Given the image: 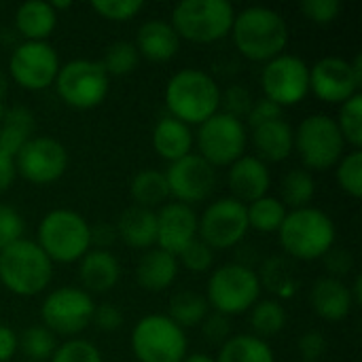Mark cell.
Returning a JSON list of instances; mask_svg holds the SVG:
<instances>
[{
    "mask_svg": "<svg viewBox=\"0 0 362 362\" xmlns=\"http://www.w3.org/2000/svg\"><path fill=\"white\" fill-rule=\"evenodd\" d=\"M229 34L235 49L250 62L267 64L288 45V23L269 6H248L235 13Z\"/></svg>",
    "mask_w": 362,
    "mask_h": 362,
    "instance_id": "1",
    "label": "cell"
},
{
    "mask_svg": "<svg viewBox=\"0 0 362 362\" xmlns=\"http://www.w3.org/2000/svg\"><path fill=\"white\" fill-rule=\"evenodd\" d=\"M132 352L138 362H182L189 354V339L165 314H148L132 331Z\"/></svg>",
    "mask_w": 362,
    "mask_h": 362,
    "instance_id": "8",
    "label": "cell"
},
{
    "mask_svg": "<svg viewBox=\"0 0 362 362\" xmlns=\"http://www.w3.org/2000/svg\"><path fill=\"white\" fill-rule=\"evenodd\" d=\"M121 265L110 250L91 248L78 261V280L81 288L89 295H102L112 291L119 284Z\"/></svg>",
    "mask_w": 362,
    "mask_h": 362,
    "instance_id": "21",
    "label": "cell"
},
{
    "mask_svg": "<svg viewBox=\"0 0 362 362\" xmlns=\"http://www.w3.org/2000/svg\"><path fill=\"white\" fill-rule=\"evenodd\" d=\"M151 140H153L155 153L161 159H165L168 163H174V161L191 155L193 144H195L193 129L187 123H182V121L170 117V115L161 117L155 123Z\"/></svg>",
    "mask_w": 362,
    "mask_h": 362,
    "instance_id": "26",
    "label": "cell"
},
{
    "mask_svg": "<svg viewBox=\"0 0 362 362\" xmlns=\"http://www.w3.org/2000/svg\"><path fill=\"white\" fill-rule=\"evenodd\" d=\"M51 6H53V11L57 13V11H66V8H70V6H72V2H70V0H53V2H51Z\"/></svg>",
    "mask_w": 362,
    "mask_h": 362,
    "instance_id": "59",
    "label": "cell"
},
{
    "mask_svg": "<svg viewBox=\"0 0 362 362\" xmlns=\"http://www.w3.org/2000/svg\"><path fill=\"white\" fill-rule=\"evenodd\" d=\"M227 185L231 189V197L242 202L244 206L265 197L272 187V174L265 161L257 155H242L227 170Z\"/></svg>",
    "mask_w": 362,
    "mask_h": 362,
    "instance_id": "20",
    "label": "cell"
},
{
    "mask_svg": "<svg viewBox=\"0 0 362 362\" xmlns=\"http://www.w3.org/2000/svg\"><path fill=\"white\" fill-rule=\"evenodd\" d=\"M53 278V263L34 240H19L0 250V284L17 297L45 293Z\"/></svg>",
    "mask_w": 362,
    "mask_h": 362,
    "instance_id": "4",
    "label": "cell"
},
{
    "mask_svg": "<svg viewBox=\"0 0 362 362\" xmlns=\"http://www.w3.org/2000/svg\"><path fill=\"white\" fill-rule=\"evenodd\" d=\"M182 362H216V358H212L204 352H197V354H187V358Z\"/></svg>",
    "mask_w": 362,
    "mask_h": 362,
    "instance_id": "57",
    "label": "cell"
},
{
    "mask_svg": "<svg viewBox=\"0 0 362 362\" xmlns=\"http://www.w3.org/2000/svg\"><path fill=\"white\" fill-rule=\"evenodd\" d=\"M310 305L327 322H341L354 310L350 286L344 280L329 276H322L314 282L310 291Z\"/></svg>",
    "mask_w": 362,
    "mask_h": 362,
    "instance_id": "22",
    "label": "cell"
},
{
    "mask_svg": "<svg viewBox=\"0 0 362 362\" xmlns=\"http://www.w3.org/2000/svg\"><path fill=\"white\" fill-rule=\"evenodd\" d=\"M252 102H255V98H252L250 91L244 89L242 85H231V87H227L225 91H221V106H223L221 112L231 115V117H235V119H240V121L246 119V115H248Z\"/></svg>",
    "mask_w": 362,
    "mask_h": 362,
    "instance_id": "45",
    "label": "cell"
},
{
    "mask_svg": "<svg viewBox=\"0 0 362 362\" xmlns=\"http://www.w3.org/2000/svg\"><path fill=\"white\" fill-rule=\"evenodd\" d=\"M216 362H276L272 346L257 335H231L218 350Z\"/></svg>",
    "mask_w": 362,
    "mask_h": 362,
    "instance_id": "32",
    "label": "cell"
},
{
    "mask_svg": "<svg viewBox=\"0 0 362 362\" xmlns=\"http://www.w3.org/2000/svg\"><path fill=\"white\" fill-rule=\"evenodd\" d=\"M197 212L193 206L168 202L157 210V248L178 257L197 238Z\"/></svg>",
    "mask_w": 362,
    "mask_h": 362,
    "instance_id": "19",
    "label": "cell"
},
{
    "mask_svg": "<svg viewBox=\"0 0 362 362\" xmlns=\"http://www.w3.org/2000/svg\"><path fill=\"white\" fill-rule=\"evenodd\" d=\"M202 327V333L204 337L210 341V344H218L223 346L229 337H231V325H229V318L223 316V314H208L206 320L199 325Z\"/></svg>",
    "mask_w": 362,
    "mask_h": 362,
    "instance_id": "50",
    "label": "cell"
},
{
    "mask_svg": "<svg viewBox=\"0 0 362 362\" xmlns=\"http://www.w3.org/2000/svg\"><path fill=\"white\" fill-rule=\"evenodd\" d=\"M301 11L310 21L318 25H329L339 17L341 2L339 0H303Z\"/></svg>",
    "mask_w": 362,
    "mask_h": 362,
    "instance_id": "46",
    "label": "cell"
},
{
    "mask_svg": "<svg viewBox=\"0 0 362 362\" xmlns=\"http://www.w3.org/2000/svg\"><path fill=\"white\" fill-rule=\"evenodd\" d=\"M49 362H104L102 352L87 339H68L57 346Z\"/></svg>",
    "mask_w": 362,
    "mask_h": 362,
    "instance_id": "42",
    "label": "cell"
},
{
    "mask_svg": "<svg viewBox=\"0 0 362 362\" xmlns=\"http://www.w3.org/2000/svg\"><path fill=\"white\" fill-rule=\"evenodd\" d=\"M15 170L32 185L57 182L68 170V151L51 136H32L15 155Z\"/></svg>",
    "mask_w": 362,
    "mask_h": 362,
    "instance_id": "15",
    "label": "cell"
},
{
    "mask_svg": "<svg viewBox=\"0 0 362 362\" xmlns=\"http://www.w3.org/2000/svg\"><path fill=\"white\" fill-rule=\"evenodd\" d=\"M19 350L30 358L28 362H47L57 350V337L42 325L28 327L21 335H17Z\"/></svg>",
    "mask_w": 362,
    "mask_h": 362,
    "instance_id": "37",
    "label": "cell"
},
{
    "mask_svg": "<svg viewBox=\"0 0 362 362\" xmlns=\"http://www.w3.org/2000/svg\"><path fill=\"white\" fill-rule=\"evenodd\" d=\"M208 314H210V305L204 295L195 291H180L170 299V308L165 316L185 331L191 327H199Z\"/></svg>",
    "mask_w": 362,
    "mask_h": 362,
    "instance_id": "33",
    "label": "cell"
},
{
    "mask_svg": "<svg viewBox=\"0 0 362 362\" xmlns=\"http://www.w3.org/2000/svg\"><path fill=\"white\" fill-rule=\"evenodd\" d=\"M53 85L66 106L76 110H91L106 100L110 91V76L104 72L100 62L70 59L59 66Z\"/></svg>",
    "mask_w": 362,
    "mask_h": 362,
    "instance_id": "11",
    "label": "cell"
},
{
    "mask_svg": "<svg viewBox=\"0 0 362 362\" xmlns=\"http://www.w3.org/2000/svg\"><path fill=\"white\" fill-rule=\"evenodd\" d=\"M350 66H352V72H354V78L358 81V85H362V55L358 53L352 62H350Z\"/></svg>",
    "mask_w": 362,
    "mask_h": 362,
    "instance_id": "56",
    "label": "cell"
},
{
    "mask_svg": "<svg viewBox=\"0 0 362 362\" xmlns=\"http://www.w3.org/2000/svg\"><path fill=\"white\" fill-rule=\"evenodd\" d=\"M320 261L325 263V269H327V276L329 278L344 280L354 269V257L346 248H335L333 246Z\"/></svg>",
    "mask_w": 362,
    "mask_h": 362,
    "instance_id": "47",
    "label": "cell"
},
{
    "mask_svg": "<svg viewBox=\"0 0 362 362\" xmlns=\"http://www.w3.org/2000/svg\"><path fill=\"white\" fill-rule=\"evenodd\" d=\"M168 115L191 125H202L221 110V87L204 70L185 68L170 76L165 85Z\"/></svg>",
    "mask_w": 362,
    "mask_h": 362,
    "instance_id": "2",
    "label": "cell"
},
{
    "mask_svg": "<svg viewBox=\"0 0 362 362\" xmlns=\"http://www.w3.org/2000/svg\"><path fill=\"white\" fill-rule=\"evenodd\" d=\"M19 350V344H17V333L4 325H0V362H8L15 352Z\"/></svg>",
    "mask_w": 362,
    "mask_h": 362,
    "instance_id": "53",
    "label": "cell"
},
{
    "mask_svg": "<svg viewBox=\"0 0 362 362\" xmlns=\"http://www.w3.org/2000/svg\"><path fill=\"white\" fill-rule=\"evenodd\" d=\"M278 238L288 259L318 261L335 246L337 229L325 210L308 206L286 212V218L278 229Z\"/></svg>",
    "mask_w": 362,
    "mask_h": 362,
    "instance_id": "3",
    "label": "cell"
},
{
    "mask_svg": "<svg viewBox=\"0 0 362 362\" xmlns=\"http://www.w3.org/2000/svg\"><path fill=\"white\" fill-rule=\"evenodd\" d=\"M129 195L134 199V206L146 208V210H157L163 204L170 202V189L165 180V172L146 168L140 170L129 185Z\"/></svg>",
    "mask_w": 362,
    "mask_h": 362,
    "instance_id": "30",
    "label": "cell"
},
{
    "mask_svg": "<svg viewBox=\"0 0 362 362\" xmlns=\"http://www.w3.org/2000/svg\"><path fill=\"white\" fill-rule=\"evenodd\" d=\"M93 308L91 295L83 288L59 286L51 291L40 305L42 327L55 337H74L91 325Z\"/></svg>",
    "mask_w": 362,
    "mask_h": 362,
    "instance_id": "12",
    "label": "cell"
},
{
    "mask_svg": "<svg viewBox=\"0 0 362 362\" xmlns=\"http://www.w3.org/2000/svg\"><path fill=\"white\" fill-rule=\"evenodd\" d=\"M286 206L272 195H265L252 204L246 206V216H248V227L261 233H278L286 218Z\"/></svg>",
    "mask_w": 362,
    "mask_h": 362,
    "instance_id": "35",
    "label": "cell"
},
{
    "mask_svg": "<svg viewBox=\"0 0 362 362\" xmlns=\"http://www.w3.org/2000/svg\"><path fill=\"white\" fill-rule=\"evenodd\" d=\"M6 91H8V78H6V74L0 70V104H4Z\"/></svg>",
    "mask_w": 362,
    "mask_h": 362,
    "instance_id": "58",
    "label": "cell"
},
{
    "mask_svg": "<svg viewBox=\"0 0 362 362\" xmlns=\"http://www.w3.org/2000/svg\"><path fill=\"white\" fill-rule=\"evenodd\" d=\"M115 229L117 238L129 248L151 250L157 246V210L129 206L119 214Z\"/></svg>",
    "mask_w": 362,
    "mask_h": 362,
    "instance_id": "24",
    "label": "cell"
},
{
    "mask_svg": "<svg viewBox=\"0 0 362 362\" xmlns=\"http://www.w3.org/2000/svg\"><path fill=\"white\" fill-rule=\"evenodd\" d=\"M193 136H195L197 155L206 159L214 170L229 168L233 161L246 155L248 129L244 121L225 115L221 110L210 119H206L202 125H197V132Z\"/></svg>",
    "mask_w": 362,
    "mask_h": 362,
    "instance_id": "10",
    "label": "cell"
},
{
    "mask_svg": "<svg viewBox=\"0 0 362 362\" xmlns=\"http://www.w3.org/2000/svg\"><path fill=\"white\" fill-rule=\"evenodd\" d=\"M178 269V259L155 246L140 257L136 265V282L146 293H161L176 282Z\"/></svg>",
    "mask_w": 362,
    "mask_h": 362,
    "instance_id": "25",
    "label": "cell"
},
{
    "mask_svg": "<svg viewBox=\"0 0 362 362\" xmlns=\"http://www.w3.org/2000/svg\"><path fill=\"white\" fill-rule=\"evenodd\" d=\"M350 297H352V303H354V308H358L362 303V278L361 276H356L354 278V282H352V286H350Z\"/></svg>",
    "mask_w": 362,
    "mask_h": 362,
    "instance_id": "55",
    "label": "cell"
},
{
    "mask_svg": "<svg viewBox=\"0 0 362 362\" xmlns=\"http://www.w3.org/2000/svg\"><path fill=\"white\" fill-rule=\"evenodd\" d=\"M335 178L339 189L352 199H361L362 195V151L346 153L335 165Z\"/></svg>",
    "mask_w": 362,
    "mask_h": 362,
    "instance_id": "40",
    "label": "cell"
},
{
    "mask_svg": "<svg viewBox=\"0 0 362 362\" xmlns=\"http://www.w3.org/2000/svg\"><path fill=\"white\" fill-rule=\"evenodd\" d=\"M235 13L227 0H182L174 6L170 23L180 40L210 45L231 32Z\"/></svg>",
    "mask_w": 362,
    "mask_h": 362,
    "instance_id": "6",
    "label": "cell"
},
{
    "mask_svg": "<svg viewBox=\"0 0 362 362\" xmlns=\"http://www.w3.org/2000/svg\"><path fill=\"white\" fill-rule=\"evenodd\" d=\"M57 51L49 42H30L23 40L13 53L8 62L11 78L28 91H42L55 83L59 72Z\"/></svg>",
    "mask_w": 362,
    "mask_h": 362,
    "instance_id": "16",
    "label": "cell"
},
{
    "mask_svg": "<svg viewBox=\"0 0 362 362\" xmlns=\"http://www.w3.org/2000/svg\"><path fill=\"white\" fill-rule=\"evenodd\" d=\"M206 301L210 310L227 318L250 312L257 301H261L259 274L244 263H227L212 272L208 280Z\"/></svg>",
    "mask_w": 362,
    "mask_h": 362,
    "instance_id": "7",
    "label": "cell"
},
{
    "mask_svg": "<svg viewBox=\"0 0 362 362\" xmlns=\"http://www.w3.org/2000/svg\"><path fill=\"white\" fill-rule=\"evenodd\" d=\"M310 91L322 102L344 104L352 95L361 93V85L354 78L352 66L344 57H322L310 68Z\"/></svg>",
    "mask_w": 362,
    "mask_h": 362,
    "instance_id": "18",
    "label": "cell"
},
{
    "mask_svg": "<svg viewBox=\"0 0 362 362\" xmlns=\"http://www.w3.org/2000/svg\"><path fill=\"white\" fill-rule=\"evenodd\" d=\"M282 108L278 104H274L272 100L267 98H261V100H255L248 115H246V121L250 125V129L259 127V125H265L269 121H276V119H282Z\"/></svg>",
    "mask_w": 362,
    "mask_h": 362,
    "instance_id": "49",
    "label": "cell"
},
{
    "mask_svg": "<svg viewBox=\"0 0 362 362\" xmlns=\"http://www.w3.org/2000/svg\"><path fill=\"white\" fill-rule=\"evenodd\" d=\"M250 136H252V144L259 153L257 157L265 163L267 161H272V163L286 161L295 151V129L284 117L255 127L250 132Z\"/></svg>",
    "mask_w": 362,
    "mask_h": 362,
    "instance_id": "27",
    "label": "cell"
},
{
    "mask_svg": "<svg viewBox=\"0 0 362 362\" xmlns=\"http://www.w3.org/2000/svg\"><path fill=\"white\" fill-rule=\"evenodd\" d=\"M316 195V180L312 176V172H308L305 168L299 170H291L280 185V202L291 208V210H299V208H308L312 204Z\"/></svg>",
    "mask_w": 362,
    "mask_h": 362,
    "instance_id": "34",
    "label": "cell"
},
{
    "mask_svg": "<svg viewBox=\"0 0 362 362\" xmlns=\"http://www.w3.org/2000/svg\"><path fill=\"white\" fill-rule=\"evenodd\" d=\"M344 142L352 146V151H361L362 146V93L352 95L339 106V115L335 119Z\"/></svg>",
    "mask_w": 362,
    "mask_h": 362,
    "instance_id": "39",
    "label": "cell"
},
{
    "mask_svg": "<svg viewBox=\"0 0 362 362\" xmlns=\"http://www.w3.org/2000/svg\"><path fill=\"white\" fill-rule=\"evenodd\" d=\"M134 45H136L140 57H146L148 62L163 64V62H170L176 57V53L180 49V38L170 21L151 19L138 28Z\"/></svg>",
    "mask_w": 362,
    "mask_h": 362,
    "instance_id": "23",
    "label": "cell"
},
{
    "mask_svg": "<svg viewBox=\"0 0 362 362\" xmlns=\"http://www.w3.org/2000/svg\"><path fill=\"white\" fill-rule=\"evenodd\" d=\"M23 216L8 204H0V250L23 240Z\"/></svg>",
    "mask_w": 362,
    "mask_h": 362,
    "instance_id": "44",
    "label": "cell"
},
{
    "mask_svg": "<svg viewBox=\"0 0 362 362\" xmlns=\"http://www.w3.org/2000/svg\"><path fill=\"white\" fill-rule=\"evenodd\" d=\"M261 288H267L280 299H291L299 291L297 269L288 257H272L263 263L259 274Z\"/></svg>",
    "mask_w": 362,
    "mask_h": 362,
    "instance_id": "31",
    "label": "cell"
},
{
    "mask_svg": "<svg viewBox=\"0 0 362 362\" xmlns=\"http://www.w3.org/2000/svg\"><path fill=\"white\" fill-rule=\"evenodd\" d=\"M34 136V115L25 106L6 108L0 121V153L15 159L23 144Z\"/></svg>",
    "mask_w": 362,
    "mask_h": 362,
    "instance_id": "29",
    "label": "cell"
},
{
    "mask_svg": "<svg viewBox=\"0 0 362 362\" xmlns=\"http://www.w3.org/2000/svg\"><path fill=\"white\" fill-rule=\"evenodd\" d=\"M327 352V339L320 331H308L299 337V354L303 362H318Z\"/></svg>",
    "mask_w": 362,
    "mask_h": 362,
    "instance_id": "51",
    "label": "cell"
},
{
    "mask_svg": "<svg viewBox=\"0 0 362 362\" xmlns=\"http://www.w3.org/2000/svg\"><path fill=\"white\" fill-rule=\"evenodd\" d=\"M104 72L108 76H125L132 74L140 64V53L134 42L129 40H117L106 47L104 57L100 59Z\"/></svg>",
    "mask_w": 362,
    "mask_h": 362,
    "instance_id": "38",
    "label": "cell"
},
{
    "mask_svg": "<svg viewBox=\"0 0 362 362\" xmlns=\"http://www.w3.org/2000/svg\"><path fill=\"white\" fill-rule=\"evenodd\" d=\"M91 8L108 21L123 23V21H132L144 8V2L142 0H93Z\"/></svg>",
    "mask_w": 362,
    "mask_h": 362,
    "instance_id": "41",
    "label": "cell"
},
{
    "mask_svg": "<svg viewBox=\"0 0 362 362\" xmlns=\"http://www.w3.org/2000/svg\"><path fill=\"white\" fill-rule=\"evenodd\" d=\"M91 325L102 331V333H115L123 327V314L117 305L112 303H102L93 308Z\"/></svg>",
    "mask_w": 362,
    "mask_h": 362,
    "instance_id": "48",
    "label": "cell"
},
{
    "mask_svg": "<svg viewBox=\"0 0 362 362\" xmlns=\"http://www.w3.org/2000/svg\"><path fill=\"white\" fill-rule=\"evenodd\" d=\"M165 180L172 202L193 206L206 202L214 193L216 170L197 153H191L168 165Z\"/></svg>",
    "mask_w": 362,
    "mask_h": 362,
    "instance_id": "17",
    "label": "cell"
},
{
    "mask_svg": "<svg viewBox=\"0 0 362 362\" xmlns=\"http://www.w3.org/2000/svg\"><path fill=\"white\" fill-rule=\"evenodd\" d=\"M286 322H288V314L280 301H274V299L257 301L250 310V327L255 331L252 335H257L265 341H267V337L282 333Z\"/></svg>",
    "mask_w": 362,
    "mask_h": 362,
    "instance_id": "36",
    "label": "cell"
},
{
    "mask_svg": "<svg viewBox=\"0 0 362 362\" xmlns=\"http://www.w3.org/2000/svg\"><path fill=\"white\" fill-rule=\"evenodd\" d=\"M176 259L178 265H182L185 269L193 274H206L214 265V250L208 244H204L199 238H195Z\"/></svg>",
    "mask_w": 362,
    "mask_h": 362,
    "instance_id": "43",
    "label": "cell"
},
{
    "mask_svg": "<svg viewBox=\"0 0 362 362\" xmlns=\"http://www.w3.org/2000/svg\"><path fill=\"white\" fill-rule=\"evenodd\" d=\"M36 244L53 265L78 263L91 250V227L78 212L55 208L42 216Z\"/></svg>",
    "mask_w": 362,
    "mask_h": 362,
    "instance_id": "5",
    "label": "cell"
},
{
    "mask_svg": "<svg viewBox=\"0 0 362 362\" xmlns=\"http://www.w3.org/2000/svg\"><path fill=\"white\" fill-rule=\"evenodd\" d=\"M295 151L308 172H325L346 155V142L333 117L310 115L295 129Z\"/></svg>",
    "mask_w": 362,
    "mask_h": 362,
    "instance_id": "9",
    "label": "cell"
},
{
    "mask_svg": "<svg viewBox=\"0 0 362 362\" xmlns=\"http://www.w3.org/2000/svg\"><path fill=\"white\" fill-rule=\"evenodd\" d=\"M261 87L263 98L272 100L282 110L295 106L310 93V66L297 55L282 53L263 66Z\"/></svg>",
    "mask_w": 362,
    "mask_h": 362,
    "instance_id": "14",
    "label": "cell"
},
{
    "mask_svg": "<svg viewBox=\"0 0 362 362\" xmlns=\"http://www.w3.org/2000/svg\"><path fill=\"white\" fill-rule=\"evenodd\" d=\"M15 178H17L15 159L8 157V155H4V153H0V195L6 193L13 187Z\"/></svg>",
    "mask_w": 362,
    "mask_h": 362,
    "instance_id": "54",
    "label": "cell"
},
{
    "mask_svg": "<svg viewBox=\"0 0 362 362\" xmlns=\"http://www.w3.org/2000/svg\"><path fill=\"white\" fill-rule=\"evenodd\" d=\"M57 25V13L51 2L30 0L15 11V30L30 42H47Z\"/></svg>",
    "mask_w": 362,
    "mask_h": 362,
    "instance_id": "28",
    "label": "cell"
},
{
    "mask_svg": "<svg viewBox=\"0 0 362 362\" xmlns=\"http://www.w3.org/2000/svg\"><path fill=\"white\" fill-rule=\"evenodd\" d=\"M89 227H91V248L108 250L117 242V229H115V225L98 223V225H89Z\"/></svg>",
    "mask_w": 362,
    "mask_h": 362,
    "instance_id": "52",
    "label": "cell"
},
{
    "mask_svg": "<svg viewBox=\"0 0 362 362\" xmlns=\"http://www.w3.org/2000/svg\"><path fill=\"white\" fill-rule=\"evenodd\" d=\"M248 227L246 206L233 197L212 202L197 218V238L212 250H229L244 242Z\"/></svg>",
    "mask_w": 362,
    "mask_h": 362,
    "instance_id": "13",
    "label": "cell"
}]
</instances>
